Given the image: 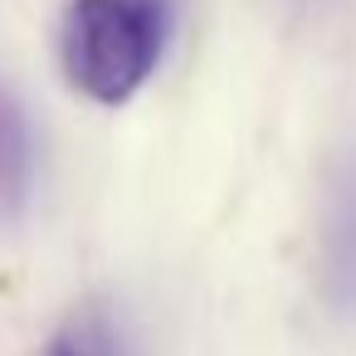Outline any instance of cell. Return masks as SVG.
I'll use <instances>...</instances> for the list:
<instances>
[{
  "label": "cell",
  "mask_w": 356,
  "mask_h": 356,
  "mask_svg": "<svg viewBox=\"0 0 356 356\" xmlns=\"http://www.w3.org/2000/svg\"><path fill=\"white\" fill-rule=\"evenodd\" d=\"M327 244H332V278H337L341 298L356 302V181H351V191H341V200H337Z\"/></svg>",
  "instance_id": "obj_3"
},
{
  "label": "cell",
  "mask_w": 356,
  "mask_h": 356,
  "mask_svg": "<svg viewBox=\"0 0 356 356\" xmlns=\"http://www.w3.org/2000/svg\"><path fill=\"white\" fill-rule=\"evenodd\" d=\"M44 356H103V351H98V346H93V341H88L83 332H79V337L69 332V337H54Z\"/></svg>",
  "instance_id": "obj_4"
},
{
  "label": "cell",
  "mask_w": 356,
  "mask_h": 356,
  "mask_svg": "<svg viewBox=\"0 0 356 356\" xmlns=\"http://www.w3.org/2000/svg\"><path fill=\"white\" fill-rule=\"evenodd\" d=\"M35 191V137L10 93H0V215H15Z\"/></svg>",
  "instance_id": "obj_2"
},
{
  "label": "cell",
  "mask_w": 356,
  "mask_h": 356,
  "mask_svg": "<svg viewBox=\"0 0 356 356\" xmlns=\"http://www.w3.org/2000/svg\"><path fill=\"white\" fill-rule=\"evenodd\" d=\"M171 35V0H74L64 15V74L93 103H127Z\"/></svg>",
  "instance_id": "obj_1"
}]
</instances>
